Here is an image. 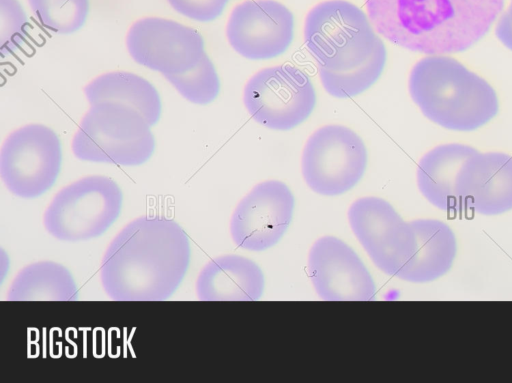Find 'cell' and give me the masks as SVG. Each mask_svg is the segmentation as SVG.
I'll use <instances>...</instances> for the list:
<instances>
[{
	"mask_svg": "<svg viewBox=\"0 0 512 383\" xmlns=\"http://www.w3.org/2000/svg\"><path fill=\"white\" fill-rule=\"evenodd\" d=\"M191 259L185 230L165 216H140L108 245L100 281L115 301H163L182 283Z\"/></svg>",
	"mask_w": 512,
	"mask_h": 383,
	"instance_id": "obj_1",
	"label": "cell"
},
{
	"mask_svg": "<svg viewBox=\"0 0 512 383\" xmlns=\"http://www.w3.org/2000/svg\"><path fill=\"white\" fill-rule=\"evenodd\" d=\"M504 0H366L375 31L427 55L464 51L491 28Z\"/></svg>",
	"mask_w": 512,
	"mask_h": 383,
	"instance_id": "obj_2",
	"label": "cell"
},
{
	"mask_svg": "<svg viewBox=\"0 0 512 383\" xmlns=\"http://www.w3.org/2000/svg\"><path fill=\"white\" fill-rule=\"evenodd\" d=\"M408 89L423 115L449 130H476L499 110L493 87L461 62L445 55L420 59L411 69Z\"/></svg>",
	"mask_w": 512,
	"mask_h": 383,
	"instance_id": "obj_3",
	"label": "cell"
},
{
	"mask_svg": "<svg viewBox=\"0 0 512 383\" xmlns=\"http://www.w3.org/2000/svg\"><path fill=\"white\" fill-rule=\"evenodd\" d=\"M151 125L134 108L115 101L90 104L72 139V152L82 161L138 166L155 149Z\"/></svg>",
	"mask_w": 512,
	"mask_h": 383,
	"instance_id": "obj_4",
	"label": "cell"
},
{
	"mask_svg": "<svg viewBox=\"0 0 512 383\" xmlns=\"http://www.w3.org/2000/svg\"><path fill=\"white\" fill-rule=\"evenodd\" d=\"M379 37L360 8L346 0H327L306 15L305 44L318 67L348 71L364 63Z\"/></svg>",
	"mask_w": 512,
	"mask_h": 383,
	"instance_id": "obj_5",
	"label": "cell"
},
{
	"mask_svg": "<svg viewBox=\"0 0 512 383\" xmlns=\"http://www.w3.org/2000/svg\"><path fill=\"white\" fill-rule=\"evenodd\" d=\"M122 191L110 177L91 175L62 188L43 215L46 231L60 241L96 238L117 220Z\"/></svg>",
	"mask_w": 512,
	"mask_h": 383,
	"instance_id": "obj_6",
	"label": "cell"
},
{
	"mask_svg": "<svg viewBox=\"0 0 512 383\" xmlns=\"http://www.w3.org/2000/svg\"><path fill=\"white\" fill-rule=\"evenodd\" d=\"M243 102L254 121L272 130L286 131L311 115L316 92L304 71L281 64L256 72L244 87Z\"/></svg>",
	"mask_w": 512,
	"mask_h": 383,
	"instance_id": "obj_7",
	"label": "cell"
},
{
	"mask_svg": "<svg viewBox=\"0 0 512 383\" xmlns=\"http://www.w3.org/2000/svg\"><path fill=\"white\" fill-rule=\"evenodd\" d=\"M367 158L366 146L356 132L330 124L317 129L306 141L301 171L312 191L336 196L348 192L360 181Z\"/></svg>",
	"mask_w": 512,
	"mask_h": 383,
	"instance_id": "obj_8",
	"label": "cell"
},
{
	"mask_svg": "<svg viewBox=\"0 0 512 383\" xmlns=\"http://www.w3.org/2000/svg\"><path fill=\"white\" fill-rule=\"evenodd\" d=\"M62 163L57 134L42 124H28L10 133L0 150V176L14 195L31 199L47 192Z\"/></svg>",
	"mask_w": 512,
	"mask_h": 383,
	"instance_id": "obj_9",
	"label": "cell"
},
{
	"mask_svg": "<svg viewBox=\"0 0 512 383\" xmlns=\"http://www.w3.org/2000/svg\"><path fill=\"white\" fill-rule=\"evenodd\" d=\"M126 46L135 62L164 77L191 70L206 54L204 40L196 29L160 17L134 22Z\"/></svg>",
	"mask_w": 512,
	"mask_h": 383,
	"instance_id": "obj_10",
	"label": "cell"
},
{
	"mask_svg": "<svg viewBox=\"0 0 512 383\" xmlns=\"http://www.w3.org/2000/svg\"><path fill=\"white\" fill-rule=\"evenodd\" d=\"M350 227L373 263L396 276L410 259L415 236L393 206L379 197H362L348 210Z\"/></svg>",
	"mask_w": 512,
	"mask_h": 383,
	"instance_id": "obj_11",
	"label": "cell"
},
{
	"mask_svg": "<svg viewBox=\"0 0 512 383\" xmlns=\"http://www.w3.org/2000/svg\"><path fill=\"white\" fill-rule=\"evenodd\" d=\"M294 196L278 180L255 185L238 203L230 221L233 242L249 251H263L274 246L289 227Z\"/></svg>",
	"mask_w": 512,
	"mask_h": 383,
	"instance_id": "obj_12",
	"label": "cell"
},
{
	"mask_svg": "<svg viewBox=\"0 0 512 383\" xmlns=\"http://www.w3.org/2000/svg\"><path fill=\"white\" fill-rule=\"evenodd\" d=\"M226 36L230 46L244 58L272 59L292 43L294 17L276 0H247L232 10Z\"/></svg>",
	"mask_w": 512,
	"mask_h": 383,
	"instance_id": "obj_13",
	"label": "cell"
},
{
	"mask_svg": "<svg viewBox=\"0 0 512 383\" xmlns=\"http://www.w3.org/2000/svg\"><path fill=\"white\" fill-rule=\"evenodd\" d=\"M308 275L318 296L327 301H369L376 286L361 259L341 239L324 236L308 254Z\"/></svg>",
	"mask_w": 512,
	"mask_h": 383,
	"instance_id": "obj_14",
	"label": "cell"
},
{
	"mask_svg": "<svg viewBox=\"0 0 512 383\" xmlns=\"http://www.w3.org/2000/svg\"><path fill=\"white\" fill-rule=\"evenodd\" d=\"M456 194L461 210L492 216L512 209V156L503 152L472 155L460 169Z\"/></svg>",
	"mask_w": 512,
	"mask_h": 383,
	"instance_id": "obj_15",
	"label": "cell"
},
{
	"mask_svg": "<svg viewBox=\"0 0 512 383\" xmlns=\"http://www.w3.org/2000/svg\"><path fill=\"white\" fill-rule=\"evenodd\" d=\"M264 287L260 267L239 255L210 260L195 284L197 298L201 301H255L261 298Z\"/></svg>",
	"mask_w": 512,
	"mask_h": 383,
	"instance_id": "obj_16",
	"label": "cell"
},
{
	"mask_svg": "<svg viewBox=\"0 0 512 383\" xmlns=\"http://www.w3.org/2000/svg\"><path fill=\"white\" fill-rule=\"evenodd\" d=\"M415 244L412 255L396 277L413 283L436 280L446 274L456 256V238L451 228L435 219L410 222Z\"/></svg>",
	"mask_w": 512,
	"mask_h": 383,
	"instance_id": "obj_17",
	"label": "cell"
},
{
	"mask_svg": "<svg viewBox=\"0 0 512 383\" xmlns=\"http://www.w3.org/2000/svg\"><path fill=\"white\" fill-rule=\"evenodd\" d=\"M478 151L472 146L450 143L428 151L417 167V185L421 194L438 209L461 211L456 194V179L468 158Z\"/></svg>",
	"mask_w": 512,
	"mask_h": 383,
	"instance_id": "obj_18",
	"label": "cell"
},
{
	"mask_svg": "<svg viewBox=\"0 0 512 383\" xmlns=\"http://www.w3.org/2000/svg\"><path fill=\"white\" fill-rule=\"evenodd\" d=\"M90 104L115 101L137 110L152 126L161 116V99L156 88L145 78L126 71L102 74L84 88Z\"/></svg>",
	"mask_w": 512,
	"mask_h": 383,
	"instance_id": "obj_19",
	"label": "cell"
},
{
	"mask_svg": "<svg viewBox=\"0 0 512 383\" xmlns=\"http://www.w3.org/2000/svg\"><path fill=\"white\" fill-rule=\"evenodd\" d=\"M78 298L71 272L53 261H40L22 268L7 292L10 301H75Z\"/></svg>",
	"mask_w": 512,
	"mask_h": 383,
	"instance_id": "obj_20",
	"label": "cell"
},
{
	"mask_svg": "<svg viewBox=\"0 0 512 383\" xmlns=\"http://www.w3.org/2000/svg\"><path fill=\"white\" fill-rule=\"evenodd\" d=\"M386 48L379 38L371 56L361 65L348 71H331L318 67L324 90L336 98L357 96L370 88L381 76L386 63Z\"/></svg>",
	"mask_w": 512,
	"mask_h": 383,
	"instance_id": "obj_21",
	"label": "cell"
},
{
	"mask_svg": "<svg viewBox=\"0 0 512 383\" xmlns=\"http://www.w3.org/2000/svg\"><path fill=\"white\" fill-rule=\"evenodd\" d=\"M39 23L58 34L79 30L89 13V0H28Z\"/></svg>",
	"mask_w": 512,
	"mask_h": 383,
	"instance_id": "obj_22",
	"label": "cell"
},
{
	"mask_svg": "<svg viewBox=\"0 0 512 383\" xmlns=\"http://www.w3.org/2000/svg\"><path fill=\"white\" fill-rule=\"evenodd\" d=\"M165 78L183 98L197 105L211 103L220 91L217 71L207 54L191 70Z\"/></svg>",
	"mask_w": 512,
	"mask_h": 383,
	"instance_id": "obj_23",
	"label": "cell"
},
{
	"mask_svg": "<svg viewBox=\"0 0 512 383\" xmlns=\"http://www.w3.org/2000/svg\"><path fill=\"white\" fill-rule=\"evenodd\" d=\"M29 26L26 13L18 0H0V53H14L26 39Z\"/></svg>",
	"mask_w": 512,
	"mask_h": 383,
	"instance_id": "obj_24",
	"label": "cell"
},
{
	"mask_svg": "<svg viewBox=\"0 0 512 383\" xmlns=\"http://www.w3.org/2000/svg\"><path fill=\"white\" fill-rule=\"evenodd\" d=\"M171 7L183 16L209 22L219 17L229 0H167Z\"/></svg>",
	"mask_w": 512,
	"mask_h": 383,
	"instance_id": "obj_25",
	"label": "cell"
},
{
	"mask_svg": "<svg viewBox=\"0 0 512 383\" xmlns=\"http://www.w3.org/2000/svg\"><path fill=\"white\" fill-rule=\"evenodd\" d=\"M495 34L499 41L512 51V0L500 16L496 24Z\"/></svg>",
	"mask_w": 512,
	"mask_h": 383,
	"instance_id": "obj_26",
	"label": "cell"
}]
</instances>
